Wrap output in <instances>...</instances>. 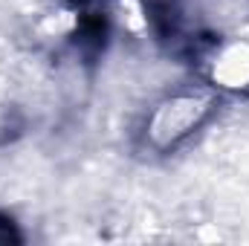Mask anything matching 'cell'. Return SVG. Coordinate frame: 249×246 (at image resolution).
<instances>
[{
	"instance_id": "cell-1",
	"label": "cell",
	"mask_w": 249,
	"mask_h": 246,
	"mask_svg": "<svg viewBox=\"0 0 249 246\" xmlns=\"http://www.w3.org/2000/svg\"><path fill=\"white\" fill-rule=\"evenodd\" d=\"M212 110V96L203 90H186V93H174L168 99H162L151 119L145 124V136L157 151L174 148L177 142H183L191 130H197L206 122Z\"/></svg>"
}]
</instances>
